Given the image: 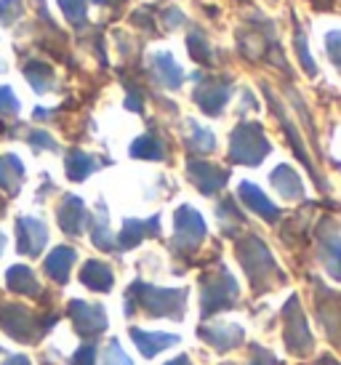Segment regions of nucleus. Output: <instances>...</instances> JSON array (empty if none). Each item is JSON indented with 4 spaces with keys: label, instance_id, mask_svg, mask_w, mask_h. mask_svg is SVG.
Instances as JSON below:
<instances>
[{
    "label": "nucleus",
    "instance_id": "f257e3e1",
    "mask_svg": "<svg viewBox=\"0 0 341 365\" xmlns=\"http://www.w3.org/2000/svg\"><path fill=\"white\" fill-rule=\"evenodd\" d=\"M187 288H158L150 283H131L126 291V314L144 309L152 317H173L181 320L187 309Z\"/></svg>",
    "mask_w": 341,
    "mask_h": 365
},
{
    "label": "nucleus",
    "instance_id": "f03ea898",
    "mask_svg": "<svg viewBox=\"0 0 341 365\" xmlns=\"http://www.w3.org/2000/svg\"><path fill=\"white\" fill-rule=\"evenodd\" d=\"M235 254L240 259L243 269L248 274V280H251L256 294H264L270 285H275V280L285 283V274L280 272L278 262L272 259L270 248L261 243V237L248 235V237L238 240V243H235Z\"/></svg>",
    "mask_w": 341,
    "mask_h": 365
},
{
    "label": "nucleus",
    "instance_id": "7ed1b4c3",
    "mask_svg": "<svg viewBox=\"0 0 341 365\" xmlns=\"http://www.w3.org/2000/svg\"><path fill=\"white\" fill-rule=\"evenodd\" d=\"M240 296V288H238V280L235 274L224 267V264H216V269H211L208 274L200 277V314L203 317H211L216 312H224L235 307Z\"/></svg>",
    "mask_w": 341,
    "mask_h": 365
},
{
    "label": "nucleus",
    "instance_id": "20e7f679",
    "mask_svg": "<svg viewBox=\"0 0 341 365\" xmlns=\"http://www.w3.org/2000/svg\"><path fill=\"white\" fill-rule=\"evenodd\" d=\"M270 155V142L261 131L259 123H240L232 131L230 142V158L243 165H259Z\"/></svg>",
    "mask_w": 341,
    "mask_h": 365
},
{
    "label": "nucleus",
    "instance_id": "39448f33",
    "mask_svg": "<svg viewBox=\"0 0 341 365\" xmlns=\"http://www.w3.org/2000/svg\"><path fill=\"white\" fill-rule=\"evenodd\" d=\"M283 323H285V331H283V341L288 346V352L291 355H310L312 352V344H315V339H312L310 328H307V317L301 312L299 307V299L291 296L285 307H283Z\"/></svg>",
    "mask_w": 341,
    "mask_h": 365
},
{
    "label": "nucleus",
    "instance_id": "423d86ee",
    "mask_svg": "<svg viewBox=\"0 0 341 365\" xmlns=\"http://www.w3.org/2000/svg\"><path fill=\"white\" fill-rule=\"evenodd\" d=\"M173 227H176V232H173V251L176 254L195 251L203 243V237H205V222L200 219V213L190 208V205H181L176 211Z\"/></svg>",
    "mask_w": 341,
    "mask_h": 365
},
{
    "label": "nucleus",
    "instance_id": "0eeeda50",
    "mask_svg": "<svg viewBox=\"0 0 341 365\" xmlns=\"http://www.w3.org/2000/svg\"><path fill=\"white\" fill-rule=\"evenodd\" d=\"M70 317L75 323V331L86 339L91 336H99L107 328V314L101 304H88V302H70Z\"/></svg>",
    "mask_w": 341,
    "mask_h": 365
},
{
    "label": "nucleus",
    "instance_id": "6e6552de",
    "mask_svg": "<svg viewBox=\"0 0 341 365\" xmlns=\"http://www.w3.org/2000/svg\"><path fill=\"white\" fill-rule=\"evenodd\" d=\"M187 173H190L192 184H195L203 195L219 192L221 187L227 184V179H230V171H224V168H219V165L203 163V160H190Z\"/></svg>",
    "mask_w": 341,
    "mask_h": 365
},
{
    "label": "nucleus",
    "instance_id": "1a4fd4ad",
    "mask_svg": "<svg viewBox=\"0 0 341 365\" xmlns=\"http://www.w3.org/2000/svg\"><path fill=\"white\" fill-rule=\"evenodd\" d=\"M232 93V83L230 81H221V78H211L205 81L203 86H198L195 91V102L200 104V110L205 115H219L221 107L227 104Z\"/></svg>",
    "mask_w": 341,
    "mask_h": 365
},
{
    "label": "nucleus",
    "instance_id": "9d476101",
    "mask_svg": "<svg viewBox=\"0 0 341 365\" xmlns=\"http://www.w3.org/2000/svg\"><path fill=\"white\" fill-rule=\"evenodd\" d=\"M198 334H200V339H205L216 352H230V349H235V346H240L243 339H245L243 325H235V323L203 325Z\"/></svg>",
    "mask_w": 341,
    "mask_h": 365
},
{
    "label": "nucleus",
    "instance_id": "9b49d317",
    "mask_svg": "<svg viewBox=\"0 0 341 365\" xmlns=\"http://www.w3.org/2000/svg\"><path fill=\"white\" fill-rule=\"evenodd\" d=\"M16 237H19V251L27 256H38L43 251V245L49 240V230L41 219L32 216H21L16 222Z\"/></svg>",
    "mask_w": 341,
    "mask_h": 365
},
{
    "label": "nucleus",
    "instance_id": "f8f14e48",
    "mask_svg": "<svg viewBox=\"0 0 341 365\" xmlns=\"http://www.w3.org/2000/svg\"><path fill=\"white\" fill-rule=\"evenodd\" d=\"M32 323H35V317H32L24 307H16V304L0 307V325H3V331H9L14 339H19V341H32V339H35Z\"/></svg>",
    "mask_w": 341,
    "mask_h": 365
},
{
    "label": "nucleus",
    "instance_id": "ddd939ff",
    "mask_svg": "<svg viewBox=\"0 0 341 365\" xmlns=\"http://www.w3.org/2000/svg\"><path fill=\"white\" fill-rule=\"evenodd\" d=\"M320 259L336 283H341V235L333 224H325L320 232Z\"/></svg>",
    "mask_w": 341,
    "mask_h": 365
},
{
    "label": "nucleus",
    "instance_id": "4468645a",
    "mask_svg": "<svg viewBox=\"0 0 341 365\" xmlns=\"http://www.w3.org/2000/svg\"><path fill=\"white\" fill-rule=\"evenodd\" d=\"M158 232H161V216H152L147 222L126 219L123 232H121V237H118V248H133V245H139L147 235H158Z\"/></svg>",
    "mask_w": 341,
    "mask_h": 365
},
{
    "label": "nucleus",
    "instance_id": "2eb2a0df",
    "mask_svg": "<svg viewBox=\"0 0 341 365\" xmlns=\"http://www.w3.org/2000/svg\"><path fill=\"white\" fill-rule=\"evenodd\" d=\"M59 227L67 235H81L86 227V205L81 197L67 195L59 205Z\"/></svg>",
    "mask_w": 341,
    "mask_h": 365
},
{
    "label": "nucleus",
    "instance_id": "dca6fc26",
    "mask_svg": "<svg viewBox=\"0 0 341 365\" xmlns=\"http://www.w3.org/2000/svg\"><path fill=\"white\" fill-rule=\"evenodd\" d=\"M131 339L136 341V346H139V352L144 357L161 355L163 349H168L170 344H179L181 341L176 334H147V331H139V328H131Z\"/></svg>",
    "mask_w": 341,
    "mask_h": 365
},
{
    "label": "nucleus",
    "instance_id": "f3484780",
    "mask_svg": "<svg viewBox=\"0 0 341 365\" xmlns=\"http://www.w3.org/2000/svg\"><path fill=\"white\" fill-rule=\"evenodd\" d=\"M238 192H240V200H243V203L248 205L251 211L259 213L261 219H267V222H278V216H280L278 205L270 203V200H267V195L261 192L259 187H253L251 182H243Z\"/></svg>",
    "mask_w": 341,
    "mask_h": 365
},
{
    "label": "nucleus",
    "instance_id": "a211bd4d",
    "mask_svg": "<svg viewBox=\"0 0 341 365\" xmlns=\"http://www.w3.org/2000/svg\"><path fill=\"white\" fill-rule=\"evenodd\" d=\"M272 187L285 197V200H299L304 197V187H301L299 173L293 171L291 165H278L272 171Z\"/></svg>",
    "mask_w": 341,
    "mask_h": 365
},
{
    "label": "nucleus",
    "instance_id": "6ab92c4d",
    "mask_svg": "<svg viewBox=\"0 0 341 365\" xmlns=\"http://www.w3.org/2000/svg\"><path fill=\"white\" fill-rule=\"evenodd\" d=\"M78 254H75V248H67V245H59V248H54L46 259V272L56 280V283H67V277H70V269L72 264H75Z\"/></svg>",
    "mask_w": 341,
    "mask_h": 365
},
{
    "label": "nucleus",
    "instance_id": "aec40b11",
    "mask_svg": "<svg viewBox=\"0 0 341 365\" xmlns=\"http://www.w3.org/2000/svg\"><path fill=\"white\" fill-rule=\"evenodd\" d=\"M81 283L88 285L91 291H99V294H107L112 291V269L104 262H86V267L81 269Z\"/></svg>",
    "mask_w": 341,
    "mask_h": 365
},
{
    "label": "nucleus",
    "instance_id": "412c9836",
    "mask_svg": "<svg viewBox=\"0 0 341 365\" xmlns=\"http://www.w3.org/2000/svg\"><path fill=\"white\" fill-rule=\"evenodd\" d=\"M152 70H155V78H158L166 88H179L181 81H184L179 64L170 59V53H155V56H152Z\"/></svg>",
    "mask_w": 341,
    "mask_h": 365
},
{
    "label": "nucleus",
    "instance_id": "4be33fe9",
    "mask_svg": "<svg viewBox=\"0 0 341 365\" xmlns=\"http://www.w3.org/2000/svg\"><path fill=\"white\" fill-rule=\"evenodd\" d=\"M24 179V165L16 155H3L0 158V187L6 192L16 195L19 192V184Z\"/></svg>",
    "mask_w": 341,
    "mask_h": 365
},
{
    "label": "nucleus",
    "instance_id": "5701e85b",
    "mask_svg": "<svg viewBox=\"0 0 341 365\" xmlns=\"http://www.w3.org/2000/svg\"><path fill=\"white\" fill-rule=\"evenodd\" d=\"M6 280H9L11 291H16V294H27V296L41 294V285H38V280H35V274H32V269L30 267H24V264L11 267L9 274H6Z\"/></svg>",
    "mask_w": 341,
    "mask_h": 365
},
{
    "label": "nucleus",
    "instance_id": "b1692460",
    "mask_svg": "<svg viewBox=\"0 0 341 365\" xmlns=\"http://www.w3.org/2000/svg\"><path fill=\"white\" fill-rule=\"evenodd\" d=\"M99 168V163L96 158H91V155L81 153V150H72L67 155V176H70L72 182H83L88 173H93Z\"/></svg>",
    "mask_w": 341,
    "mask_h": 365
},
{
    "label": "nucleus",
    "instance_id": "393cba45",
    "mask_svg": "<svg viewBox=\"0 0 341 365\" xmlns=\"http://www.w3.org/2000/svg\"><path fill=\"white\" fill-rule=\"evenodd\" d=\"M24 75H27L30 86L38 93H46L54 88V70H51L49 64H43V61H27L24 64Z\"/></svg>",
    "mask_w": 341,
    "mask_h": 365
},
{
    "label": "nucleus",
    "instance_id": "a878e982",
    "mask_svg": "<svg viewBox=\"0 0 341 365\" xmlns=\"http://www.w3.org/2000/svg\"><path fill=\"white\" fill-rule=\"evenodd\" d=\"M131 155L133 158H144V160H163L166 150H163V142L155 133H144V136H139L136 142L131 144Z\"/></svg>",
    "mask_w": 341,
    "mask_h": 365
},
{
    "label": "nucleus",
    "instance_id": "bb28decb",
    "mask_svg": "<svg viewBox=\"0 0 341 365\" xmlns=\"http://www.w3.org/2000/svg\"><path fill=\"white\" fill-rule=\"evenodd\" d=\"M91 237H93V245L96 248H101V251H112L115 248V237L110 235V222H107V211H104V205L99 203V216H96V222H93V232H91Z\"/></svg>",
    "mask_w": 341,
    "mask_h": 365
},
{
    "label": "nucleus",
    "instance_id": "cd10ccee",
    "mask_svg": "<svg viewBox=\"0 0 341 365\" xmlns=\"http://www.w3.org/2000/svg\"><path fill=\"white\" fill-rule=\"evenodd\" d=\"M192 150L195 153H211L213 147H216V139H213V133L208 128H203L198 123H192Z\"/></svg>",
    "mask_w": 341,
    "mask_h": 365
},
{
    "label": "nucleus",
    "instance_id": "c85d7f7f",
    "mask_svg": "<svg viewBox=\"0 0 341 365\" xmlns=\"http://www.w3.org/2000/svg\"><path fill=\"white\" fill-rule=\"evenodd\" d=\"M187 46H190V53H192V59H198V61H211V46H208V41H205V35L203 32H192L190 35V41H187Z\"/></svg>",
    "mask_w": 341,
    "mask_h": 365
},
{
    "label": "nucleus",
    "instance_id": "c756f323",
    "mask_svg": "<svg viewBox=\"0 0 341 365\" xmlns=\"http://www.w3.org/2000/svg\"><path fill=\"white\" fill-rule=\"evenodd\" d=\"M59 6L70 21H75V24L86 21V0H59Z\"/></svg>",
    "mask_w": 341,
    "mask_h": 365
},
{
    "label": "nucleus",
    "instance_id": "7c9ffc66",
    "mask_svg": "<svg viewBox=\"0 0 341 365\" xmlns=\"http://www.w3.org/2000/svg\"><path fill=\"white\" fill-rule=\"evenodd\" d=\"M104 365H133L131 363V357L123 352V346L118 339H112L110 346H107V352H104Z\"/></svg>",
    "mask_w": 341,
    "mask_h": 365
},
{
    "label": "nucleus",
    "instance_id": "2f4dec72",
    "mask_svg": "<svg viewBox=\"0 0 341 365\" xmlns=\"http://www.w3.org/2000/svg\"><path fill=\"white\" fill-rule=\"evenodd\" d=\"M21 14V0H0V24L16 21Z\"/></svg>",
    "mask_w": 341,
    "mask_h": 365
},
{
    "label": "nucleus",
    "instance_id": "473e14b6",
    "mask_svg": "<svg viewBox=\"0 0 341 365\" xmlns=\"http://www.w3.org/2000/svg\"><path fill=\"white\" fill-rule=\"evenodd\" d=\"M16 112H19V99L9 86H0V115H16Z\"/></svg>",
    "mask_w": 341,
    "mask_h": 365
},
{
    "label": "nucleus",
    "instance_id": "72a5a7b5",
    "mask_svg": "<svg viewBox=\"0 0 341 365\" xmlns=\"http://www.w3.org/2000/svg\"><path fill=\"white\" fill-rule=\"evenodd\" d=\"M296 51H299V56H301L304 70L310 72V75H315V64H312V59H310V51H307V41H304V32H301V27H296Z\"/></svg>",
    "mask_w": 341,
    "mask_h": 365
},
{
    "label": "nucleus",
    "instance_id": "f704fd0d",
    "mask_svg": "<svg viewBox=\"0 0 341 365\" xmlns=\"http://www.w3.org/2000/svg\"><path fill=\"white\" fill-rule=\"evenodd\" d=\"M93 360H96V346L93 344H83L72 355V365H93Z\"/></svg>",
    "mask_w": 341,
    "mask_h": 365
},
{
    "label": "nucleus",
    "instance_id": "c9c22d12",
    "mask_svg": "<svg viewBox=\"0 0 341 365\" xmlns=\"http://www.w3.org/2000/svg\"><path fill=\"white\" fill-rule=\"evenodd\" d=\"M30 144L35 147V150H56V142H54L46 131H32L30 133Z\"/></svg>",
    "mask_w": 341,
    "mask_h": 365
},
{
    "label": "nucleus",
    "instance_id": "e433bc0d",
    "mask_svg": "<svg viewBox=\"0 0 341 365\" xmlns=\"http://www.w3.org/2000/svg\"><path fill=\"white\" fill-rule=\"evenodd\" d=\"M248 365H280V363H278V357L272 355L270 349H264V346H256V349H253L251 363H248Z\"/></svg>",
    "mask_w": 341,
    "mask_h": 365
},
{
    "label": "nucleus",
    "instance_id": "4c0bfd02",
    "mask_svg": "<svg viewBox=\"0 0 341 365\" xmlns=\"http://www.w3.org/2000/svg\"><path fill=\"white\" fill-rule=\"evenodd\" d=\"M328 53H331L333 64L341 70V32H331L328 35Z\"/></svg>",
    "mask_w": 341,
    "mask_h": 365
},
{
    "label": "nucleus",
    "instance_id": "58836bf2",
    "mask_svg": "<svg viewBox=\"0 0 341 365\" xmlns=\"http://www.w3.org/2000/svg\"><path fill=\"white\" fill-rule=\"evenodd\" d=\"M126 107H128V110H133V112H141V96H139V91H136V88H131L128 99H126Z\"/></svg>",
    "mask_w": 341,
    "mask_h": 365
},
{
    "label": "nucleus",
    "instance_id": "ea45409f",
    "mask_svg": "<svg viewBox=\"0 0 341 365\" xmlns=\"http://www.w3.org/2000/svg\"><path fill=\"white\" fill-rule=\"evenodd\" d=\"M3 365H32V363H30V360H27L24 355H11Z\"/></svg>",
    "mask_w": 341,
    "mask_h": 365
},
{
    "label": "nucleus",
    "instance_id": "a19ab883",
    "mask_svg": "<svg viewBox=\"0 0 341 365\" xmlns=\"http://www.w3.org/2000/svg\"><path fill=\"white\" fill-rule=\"evenodd\" d=\"M166 365H192V363H190V357L187 355H179V357H173V360H168Z\"/></svg>",
    "mask_w": 341,
    "mask_h": 365
},
{
    "label": "nucleus",
    "instance_id": "79ce46f5",
    "mask_svg": "<svg viewBox=\"0 0 341 365\" xmlns=\"http://www.w3.org/2000/svg\"><path fill=\"white\" fill-rule=\"evenodd\" d=\"M312 365H341V363H336V360H333L331 355H322L320 360H317V363H312Z\"/></svg>",
    "mask_w": 341,
    "mask_h": 365
},
{
    "label": "nucleus",
    "instance_id": "37998d69",
    "mask_svg": "<svg viewBox=\"0 0 341 365\" xmlns=\"http://www.w3.org/2000/svg\"><path fill=\"white\" fill-rule=\"evenodd\" d=\"M3 248H6V235L0 232V254H3Z\"/></svg>",
    "mask_w": 341,
    "mask_h": 365
},
{
    "label": "nucleus",
    "instance_id": "c03bdc74",
    "mask_svg": "<svg viewBox=\"0 0 341 365\" xmlns=\"http://www.w3.org/2000/svg\"><path fill=\"white\" fill-rule=\"evenodd\" d=\"M96 3H101V6H112L115 0H96Z\"/></svg>",
    "mask_w": 341,
    "mask_h": 365
}]
</instances>
